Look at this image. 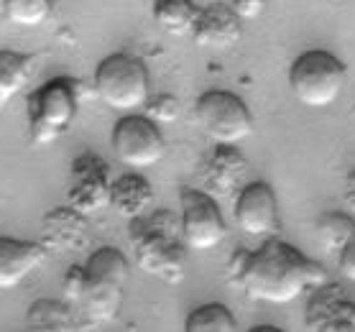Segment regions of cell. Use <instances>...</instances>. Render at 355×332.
I'll return each instance as SVG.
<instances>
[{"instance_id":"obj_16","label":"cell","mask_w":355,"mask_h":332,"mask_svg":"<svg viewBox=\"0 0 355 332\" xmlns=\"http://www.w3.org/2000/svg\"><path fill=\"white\" fill-rule=\"evenodd\" d=\"M317 235L324 248L335 253L340 274L355 281V220L343 212H327L317 220Z\"/></svg>"},{"instance_id":"obj_13","label":"cell","mask_w":355,"mask_h":332,"mask_svg":"<svg viewBox=\"0 0 355 332\" xmlns=\"http://www.w3.org/2000/svg\"><path fill=\"white\" fill-rule=\"evenodd\" d=\"M202 184L207 186V195L212 197H230L233 192L241 195L248 177V159L235 146H220L210 148L200 166Z\"/></svg>"},{"instance_id":"obj_26","label":"cell","mask_w":355,"mask_h":332,"mask_svg":"<svg viewBox=\"0 0 355 332\" xmlns=\"http://www.w3.org/2000/svg\"><path fill=\"white\" fill-rule=\"evenodd\" d=\"M343 200L350 212H355V166L345 174V189H343Z\"/></svg>"},{"instance_id":"obj_12","label":"cell","mask_w":355,"mask_h":332,"mask_svg":"<svg viewBox=\"0 0 355 332\" xmlns=\"http://www.w3.org/2000/svg\"><path fill=\"white\" fill-rule=\"evenodd\" d=\"M307 332H355V302L335 283L312 289L304 309Z\"/></svg>"},{"instance_id":"obj_9","label":"cell","mask_w":355,"mask_h":332,"mask_svg":"<svg viewBox=\"0 0 355 332\" xmlns=\"http://www.w3.org/2000/svg\"><path fill=\"white\" fill-rule=\"evenodd\" d=\"M115 156L130 169H148L164 159L166 141L148 115H125L115 123L110 136Z\"/></svg>"},{"instance_id":"obj_27","label":"cell","mask_w":355,"mask_h":332,"mask_svg":"<svg viewBox=\"0 0 355 332\" xmlns=\"http://www.w3.org/2000/svg\"><path fill=\"white\" fill-rule=\"evenodd\" d=\"M248 332H284L282 327H274V324H259V327H253Z\"/></svg>"},{"instance_id":"obj_23","label":"cell","mask_w":355,"mask_h":332,"mask_svg":"<svg viewBox=\"0 0 355 332\" xmlns=\"http://www.w3.org/2000/svg\"><path fill=\"white\" fill-rule=\"evenodd\" d=\"M54 0H3V16L13 26L33 28L51 16Z\"/></svg>"},{"instance_id":"obj_4","label":"cell","mask_w":355,"mask_h":332,"mask_svg":"<svg viewBox=\"0 0 355 332\" xmlns=\"http://www.w3.org/2000/svg\"><path fill=\"white\" fill-rule=\"evenodd\" d=\"M80 103V85L69 77L44 82L28 95V128L36 146H46L72 128Z\"/></svg>"},{"instance_id":"obj_1","label":"cell","mask_w":355,"mask_h":332,"mask_svg":"<svg viewBox=\"0 0 355 332\" xmlns=\"http://www.w3.org/2000/svg\"><path fill=\"white\" fill-rule=\"evenodd\" d=\"M227 281L250 299L289 304L302 292L324 286L327 271L294 245L268 238L256 251L238 248L227 259Z\"/></svg>"},{"instance_id":"obj_2","label":"cell","mask_w":355,"mask_h":332,"mask_svg":"<svg viewBox=\"0 0 355 332\" xmlns=\"http://www.w3.org/2000/svg\"><path fill=\"white\" fill-rule=\"evenodd\" d=\"M130 266L118 248L103 245L82 266L64 276V302L74 309L80 330H97L113 322L123 307Z\"/></svg>"},{"instance_id":"obj_10","label":"cell","mask_w":355,"mask_h":332,"mask_svg":"<svg viewBox=\"0 0 355 332\" xmlns=\"http://www.w3.org/2000/svg\"><path fill=\"white\" fill-rule=\"evenodd\" d=\"M110 166L97 154H82L72 161V182L67 192V202L85 218L110 207V192H113Z\"/></svg>"},{"instance_id":"obj_20","label":"cell","mask_w":355,"mask_h":332,"mask_svg":"<svg viewBox=\"0 0 355 332\" xmlns=\"http://www.w3.org/2000/svg\"><path fill=\"white\" fill-rule=\"evenodd\" d=\"M36 74V57L21 54V51H0V103L6 105L10 98L33 80Z\"/></svg>"},{"instance_id":"obj_14","label":"cell","mask_w":355,"mask_h":332,"mask_svg":"<svg viewBox=\"0 0 355 332\" xmlns=\"http://www.w3.org/2000/svg\"><path fill=\"white\" fill-rule=\"evenodd\" d=\"M87 241V218L69 204L49 210L41 220V241L39 243L49 253H69L80 251Z\"/></svg>"},{"instance_id":"obj_21","label":"cell","mask_w":355,"mask_h":332,"mask_svg":"<svg viewBox=\"0 0 355 332\" xmlns=\"http://www.w3.org/2000/svg\"><path fill=\"white\" fill-rule=\"evenodd\" d=\"M200 6L194 0H154V21L162 31L171 36H187L194 31L200 18Z\"/></svg>"},{"instance_id":"obj_3","label":"cell","mask_w":355,"mask_h":332,"mask_svg":"<svg viewBox=\"0 0 355 332\" xmlns=\"http://www.w3.org/2000/svg\"><path fill=\"white\" fill-rule=\"evenodd\" d=\"M128 241L141 271L162 279L164 283H182L187 274L182 218H177L171 210H151L144 218L130 220Z\"/></svg>"},{"instance_id":"obj_5","label":"cell","mask_w":355,"mask_h":332,"mask_svg":"<svg viewBox=\"0 0 355 332\" xmlns=\"http://www.w3.org/2000/svg\"><path fill=\"white\" fill-rule=\"evenodd\" d=\"M95 92L107 107L118 113H130L146 107L151 100V77L138 57L113 54L95 69Z\"/></svg>"},{"instance_id":"obj_17","label":"cell","mask_w":355,"mask_h":332,"mask_svg":"<svg viewBox=\"0 0 355 332\" xmlns=\"http://www.w3.org/2000/svg\"><path fill=\"white\" fill-rule=\"evenodd\" d=\"M49 251L41 243L0 238V286L8 292L46 261Z\"/></svg>"},{"instance_id":"obj_11","label":"cell","mask_w":355,"mask_h":332,"mask_svg":"<svg viewBox=\"0 0 355 332\" xmlns=\"http://www.w3.org/2000/svg\"><path fill=\"white\" fill-rule=\"evenodd\" d=\"M235 222L245 235L271 238L279 233V200L268 182H250L235 200Z\"/></svg>"},{"instance_id":"obj_24","label":"cell","mask_w":355,"mask_h":332,"mask_svg":"<svg viewBox=\"0 0 355 332\" xmlns=\"http://www.w3.org/2000/svg\"><path fill=\"white\" fill-rule=\"evenodd\" d=\"M146 115L154 123H174L179 118V100L174 95H169V92H159V95L148 100Z\"/></svg>"},{"instance_id":"obj_18","label":"cell","mask_w":355,"mask_h":332,"mask_svg":"<svg viewBox=\"0 0 355 332\" xmlns=\"http://www.w3.org/2000/svg\"><path fill=\"white\" fill-rule=\"evenodd\" d=\"M110 207L121 218L138 220L148 215L154 207V186L141 174H123L113 182L110 192Z\"/></svg>"},{"instance_id":"obj_22","label":"cell","mask_w":355,"mask_h":332,"mask_svg":"<svg viewBox=\"0 0 355 332\" xmlns=\"http://www.w3.org/2000/svg\"><path fill=\"white\" fill-rule=\"evenodd\" d=\"M184 332H235V317L225 304H202L189 312Z\"/></svg>"},{"instance_id":"obj_19","label":"cell","mask_w":355,"mask_h":332,"mask_svg":"<svg viewBox=\"0 0 355 332\" xmlns=\"http://www.w3.org/2000/svg\"><path fill=\"white\" fill-rule=\"evenodd\" d=\"M26 322L33 332H77L80 322L64 299H36L28 307Z\"/></svg>"},{"instance_id":"obj_25","label":"cell","mask_w":355,"mask_h":332,"mask_svg":"<svg viewBox=\"0 0 355 332\" xmlns=\"http://www.w3.org/2000/svg\"><path fill=\"white\" fill-rule=\"evenodd\" d=\"M233 10L238 13L241 21H250V18H259L266 8V0H233L230 3Z\"/></svg>"},{"instance_id":"obj_8","label":"cell","mask_w":355,"mask_h":332,"mask_svg":"<svg viewBox=\"0 0 355 332\" xmlns=\"http://www.w3.org/2000/svg\"><path fill=\"white\" fill-rule=\"evenodd\" d=\"M179 202H182V215H179L182 233L189 251H212L225 241L227 225L215 197L202 189L184 186Z\"/></svg>"},{"instance_id":"obj_15","label":"cell","mask_w":355,"mask_h":332,"mask_svg":"<svg viewBox=\"0 0 355 332\" xmlns=\"http://www.w3.org/2000/svg\"><path fill=\"white\" fill-rule=\"evenodd\" d=\"M194 41L205 49H230L243 36V21L225 3H210L200 10L192 31Z\"/></svg>"},{"instance_id":"obj_7","label":"cell","mask_w":355,"mask_h":332,"mask_svg":"<svg viewBox=\"0 0 355 332\" xmlns=\"http://www.w3.org/2000/svg\"><path fill=\"white\" fill-rule=\"evenodd\" d=\"M194 121L202 133L220 146H238L253 133V115L235 92L207 89L194 105Z\"/></svg>"},{"instance_id":"obj_6","label":"cell","mask_w":355,"mask_h":332,"mask_svg":"<svg viewBox=\"0 0 355 332\" xmlns=\"http://www.w3.org/2000/svg\"><path fill=\"white\" fill-rule=\"evenodd\" d=\"M347 69L335 54L322 49L304 51L289 69V87L294 98L307 107H327L345 87Z\"/></svg>"}]
</instances>
